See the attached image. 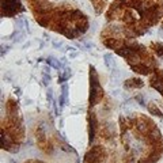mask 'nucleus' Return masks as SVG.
Here are the masks:
<instances>
[{
	"label": "nucleus",
	"instance_id": "7ed1b4c3",
	"mask_svg": "<svg viewBox=\"0 0 163 163\" xmlns=\"http://www.w3.org/2000/svg\"><path fill=\"white\" fill-rule=\"evenodd\" d=\"M143 82L140 79H131V80H127L125 83V87L127 89H133V87H143Z\"/></svg>",
	"mask_w": 163,
	"mask_h": 163
},
{
	"label": "nucleus",
	"instance_id": "0eeeda50",
	"mask_svg": "<svg viewBox=\"0 0 163 163\" xmlns=\"http://www.w3.org/2000/svg\"><path fill=\"white\" fill-rule=\"evenodd\" d=\"M148 110L151 112V113H154L155 116H158V117H162V112L159 110V109L156 108V106L154 105V103H152V105H150V106H148Z\"/></svg>",
	"mask_w": 163,
	"mask_h": 163
},
{
	"label": "nucleus",
	"instance_id": "4468645a",
	"mask_svg": "<svg viewBox=\"0 0 163 163\" xmlns=\"http://www.w3.org/2000/svg\"><path fill=\"white\" fill-rule=\"evenodd\" d=\"M53 46H55V48H60L61 42H53Z\"/></svg>",
	"mask_w": 163,
	"mask_h": 163
},
{
	"label": "nucleus",
	"instance_id": "39448f33",
	"mask_svg": "<svg viewBox=\"0 0 163 163\" xmlns=\"http://www.w3.org/2000/svg\"><path fill=\"white\" fill-rule=\"evenodd\" d=\"M103 59H105L106 67H109V68H114L116 67V61L113 60V56L112 55H108V53H106V55L103 56Z\"/></svg>",
	"mask_w": 163,
	"mask_h": 163
},
{
	"label": "nucleus",
	"instance_id": "6e6552de",
	"mask_svg": "<svg viewBox=\"0 0 163 163\" xmlns=\"http://www.w3.org/2000/svg\"><path fill=\"white\" fill-rule=\"evenodd\" d=\"M151 139L152 140H159V139H161V132H159V129H156V128H152V131H151Z\"/></svg>",
	"mask_w": 163,
	"mask_h": 163
},
{
	"label": "nucleus",
	"instance_id": "ddd939ff",
	"mask_svg": "<svg viewBox=\"0 0 163 163\" xmlns=\"http://www.w3.org/2000/svg\"><path fill=\"white\" fill-rule=\"evenodd\" d=\"M46 97H48V99H49V101L52 99V90H51V89L48 90V94H46Z\"/></svg>",
	"mask_w": 163,
	"mask_h": 163
},
{
	"label": "nucleus",
	"instance_id": "f03ea898",
	"mask_svg": "<svg viewBox=\"0 0 163 163\" xmlns=\"http://www.w3.org/2000/svg\"><path fill=\"white\" fill-rule=\"evenodd\" d=\"M131 68L137 72V74H142V75H148L150 74V68L146 67V65H140V64H136V65H131Z\"/></svg>",
	"mask_w": 163,
	"mask_h": 163
},
{
	"label": "nucleus",
	"instance_id": "2eb2a0df",
	"mask_svg": "<svg viewBox=\"0 0 163 163\" xmlns=\"http://www.w3.org/2000/svg\"><path fill=\"white\" fill-rule=\"evenodd\" d=\"M76 55H78V53H71V59H75V57H76Z\"/></svg>",
	"mask_w": 163,
	"mask_h": 163
},
{
	"label": "nucleus",
	"instance_id": "423d86ee",
	"mask_svg": "<svg viewBox=\"0 0 163 163\" xmlns=\"http://www.w3.org/2000/svg\"><path fill=\"white\" fill-rule=\"evenodd\" d=\"M137 128H139V131H140V132H143V133H146V132H148V131H150V125H148V122H147V121H139V122H137Z\"/></svg>",
	"mask_w": 163,
	"mask_h": 163
},
{
	"label": "nucleus",
	"instance_id": "9d476101",
	"mask_svg": "<svg viewBox=\"0 0 163 163\" xmlns=\"http://www.w3.org/2000/svg\"><path fill=\"white\" fill-rule=\"evenodd\" d=\"M152 48H156L155 52L158 53L159 56H163V45H162V44H154Z\"/></svg>",
	"mask_w": 163,
	"mask_h": 163
},
{
	"label": "nucleus",
	"instance_id": "9b49d317",
	"mask_svg": "<svg viewBox=\"0 0 163 163\" xmlns=\"http://www.w3.org/2000/svg\"><path fill=\"white\" fill-rule=\"evenodd\" d=\"M49 80H51L49 75H48V74H45V75H44V78H42V83H44V86H48V84H49Z\"/></svg>",
	"mask_w": 163,
	"mask_h": 163
},
{
	"label": "nucleus",
	"instance_id": "f257e3e1",
	"mask_svg": "<svg viewBox=\"0 0 163 163\" xmlns=\"http://www.w3.org/2000/svg\"><path fill=\"white\" fill-rule=\"evenodd\" d=\"M133 52L135 51L131 48V46H122V48H120V49H116V53H117V55L122 56V57H127V59L129 57Z\"/></svg>",
	"mask_w": 163,
	"mask_h": 163
},
{
	"label": "nucleus",
	"instance_id": "20e7f679",
	"mask_svg": "<svg viewBox=\"0 0 163 163\" xmlns=\"http://www.w3.org/2000/svg\"><path fill=\"white\" fill-rule=\"evenodd\" d=\"M105 45L108 46V48H110V49H116V48H118V46L121 45V41H118L116 38H109V40L105 41Z\"/></svg>",
	"mask_w": 163,
	"mask_h": 163
},
{
	"label": "nucleus",
	"instance_id": "f8f14e48",
	"mask_svg": "<svg viewBox=\"0 0 163 163\" xmlns=\"http://www.w3.org/2000/svg\"><path fill=\"white\" fill-rule=\"evenodd\" d=\"M136 101L140 102V105H146V102H144V97H142V95H137L136 97Z\"/></svg>",
	"mask_w": 163,
	"mask_h": 163
},
{
	"label": "nucleus",
	"instance_id": "1a4fd4ad",
	"mask_svg": "<svg viewBox=\"0 0 163 163\" xmlns=\"http://www.w3.org/2000/svg\"><path fill=\"white\" fill-rule=\"evenodd\" d=\"M48 64L52 65V67H55V68H60V63L56 60V59H53V57H49L48 59Z\"/></svg>",
	"mask_w": 163,
	"mask_h": 163
}]
</instances>
